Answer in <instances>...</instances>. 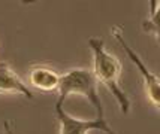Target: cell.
Segmentation results:
<instances>
[{"label": "cell", "mask_w": 160, "mask_h": 134, "mask_svg": "<svg viewBox=\"0 0 160 134\" xmlns=\"http://www.w3.org/2000/svg\"><path fill=\"white\" fill-rule=\"evenodd\" d=\"M88 46L93 54V76L98 81V84H102L114 95L120 106V110L123 115H127L130 112V99L127 92L123 90L120 84L121 78V63L117 57L111 54L105 48L103 40L100 37H90Z\"/></svg>", "instance_id": "cell-1"}, {"label": "cell", "mask_w": 160, "mask_h": 134, "mask_svg": "<svg viewBox=\"0 0 160 134\" xmlns=\"http://www.w3.org/2000/svg\"><path fill=\"white\" fill-rule=\"evenodd\" d=\"M58 100L57 103L63 104L70 95H81L90 103L96 110V118L105 119L103 103L99 95L98 81L94 79L91 70L88 69H72L60 76L58 85Z\"/></svg>", "instance_id": "cell-2"}, {"label": "cell", "mask_w": 160, "mask_h": 134, "mask_svg": "<svg viewBox=\"0 0 160 134\" xmlns=\"http://www.w3.org/2000/svg\"><path fill=\"white\" fill-rule=\"evenodd\" d=\"M111 33L114 36V39L117 40L120 46L123 48V51L126 52V55L129 57V60L133 63V66L136 67V70L139 73V76L142 78V82H144V86H145V92L148 95L150 101L153 103L156 107L160 106V81L157 78V75H154L148 70V67L145 66V63L142 61L141 58L133 48H130V45L126 42L124 35H123V30L118 25H114L111 28Z\"/></svg>", "instance_id": "cell-3"}, {"label": "cell", "mask_w": 160, "mask_h": 134, "mask_svg": "<svg viewBox=\"0 0 160 134\" xmlns=\"http://www.w3.org/2000/svg\"><path fill=\"white\" fill-rule=\"evenodd\" d=\"M58 122V134H88L90 131H102L105 134H115L106 119H79L64 112L63 104L56 103L54 107Z\"/></svg>", "instance_id": "cell-4"}, {"label": "cell", "mask_w": 160, "mask_h": 134, "mask_svg": "<svg viewBox=\"0 0 160 134\" xmlns=\"http://www.w3.org/2000/svg\"><path fill=\"white\" fill-rule=\"evenodd\" d=\"M0 95H22L33 99V92L6 63H0Z\"/></svg>", "instance_id": "cell-5"}, {"label": "cell", "mask_w": 160, "mask_h": 134, "mask_svg": "<svg viewBox=\"0 0 160 134\" xmlns=\"http://www.w3.org/2000/svg\"><path fill=\"white\" fill-rule=\"evenodd\" d=\"M60 73L56 70L45 67V66H36L28 72V82L30 85L42 92H54L58 90L60 85Z\"/></svg>", "instance_id": "cell-6"}, {"label": "cell", "mask_w": 160, "mask_h": 134, "mask_svg": "<svg viewBox=\"0 0 160 134\" xmlns=\"http://www.w3.org/2000/svg\"><path fill=\"white\" fill-rule=\"evenodd\" d=\"M142 31L147 35L156 36L159 39L160 33V11H159V2L151 0L150 2V15L145 21L142 22Z\"/></svg>", "instance_id": "cell-7"}, {"label": "cell", "mask_w": 160, "mask_h": 134, "mask_svg": "<svg viewBox=\"0 0 160 134\" xmlns=\"http://www.w3.org/2000/svg\"><path fill=\"white\" fill-rule=\"evenodd\" d=\"M0 134H6V133H2V131H0Z\"/></svg>", "instance_id": "cell-8"}]
</instances>
